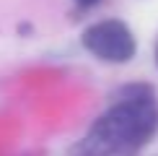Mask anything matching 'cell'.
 I'll return each instance as SVG.
<instances>
[{
  "label": "cell",
  "instance_id": "cell-1",
  "mask_svg": "<svg viewBox=\"0 0 158 156\" xmlns=\"http://www.w3.org/2000/svg\"><path fill=\"white\" fill-rule=\"evenodd\" d=\"M156 102L150 94L140 91L127 96L98 117L91 133L78 146L81 156H127L135 154L156 130Z\"/></svg>",
  "mask_w": 158,
  "mask_h": 156
},
{
  "label": "cell",
  "instance_id": "cell-2",
  "mask_svg": "<svg viewBox=\"0 0 158 156\" xmlns=\"http://www.w3.org/2000/svg\"><path fill=\"white\" fill-rule=\"evenodd\" d=\"M83 44L106 63H127L135 55V37L122 21H98L85 29Z\"/></svg>",
  "mask_w": 158,
  "mask_h": 156
},
{
  "label": "cell",
  "instance_id": "cell-3",
  "mask_svg": "<svg viewBox=\"0 0 158 156\" xmlns=\"http://www.w3.org/2000/svg\"><path fill=\"white\" fill-rule=\"evenodd\" d=\"M75 3H81V5H94L96 0H75Z\"/></svg>",
  "mask_w": 158,
  "mask_h": 156
}]
</instances>
